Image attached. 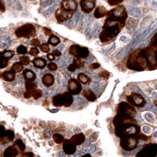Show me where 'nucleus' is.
I'll list each match as a JSON object with an SVG mask.
<instances>
[{
    "label": "nucleus",
    "mask_w": 157,
    "mask_h": 157,
    "mask_svg": "<svg viewBox=\"0 0 157 157\" xmlns=\"http://www.w3.org/2000/svg\"><path fill=\"white\" fill-rule=\"evenodd\" d=\"M126 24V20L116 18L108 12L107 18L102 28V32L99 35L100 40L103 43L109 42L114 39L121 31Z\"/></svg>",
    "instance_id": "1"
},
{
    "label": "nucleus",
    "mask_w": 157,
    "mask_h": 157,
    "mask_svg": "<svg viewBox=\"0 0 157 157\" xmlns=\"http://www.w3.org/2000/svg\"><path fill=\"white\" fill-rule=\"evenodd\" d=\"M127 68L136 71L147 70L148 63L145 56V48L137 49L130 54L127 63Z\"/></svg>",
    "instance_id": "2"
},
{
    "label": "nucleus",
    "mask_w": 157,
    "mask_h": 157,
    "mask_svg": "<svg viewBox=\"0 0 157 157\" xmlns=\"http://www.w3.org/2000/svg\"><path fill=\"white\" fill-rule=\"evenodd\" d=\"M115 133L117 137L123 138L128 136H137L141 133V130L137 122H134L115 126Z\"/></svg>",
    "instance_id": "3"
},
{
    "label": "nucleus",
    "mask_w": 157,
    "mask_h": 157,
    "mask_svg": "<svg viewBox=\"0 0 157 157\" xmlns=\"http://www.w3.org/2000/svg\"><path fill=\"white\" fill-rule=\"evenodd\" d=\"M52 103L54 107H69L73 103V97L69 92L57 94L53 97Z\"/></svg>",
    "instance_id": "4"
},
{
    "label": "nucleus",
    "mask_w": 157,
    "mask_h": 157,
    "mask_svg": "<svg viewBox=\"0 0 157 157\" xmlns=\"http://www.w3.org/2000/svg\"><path fill=\"white\" fill-rule=\"evenodd\" d=\"M36 28L32 24H25L22 26L19 27L15 31V35L17 37H25L29 39L36 36Z\"/></svg>",
    "instance_id": "5"
},
{
    "label": "nucleus",
    "mask_w": 157,
    "mask_h": 157,
    "mask_svg": "<svg viewBox=\"0 0 157 157\" xmlns=\"http://www.w3.org/2000/svg\"><path fill=\"white\" fill-rule=\"evenodd\" d=\"M145 56L148 63V70H154L157 68V50L148 46L145 48Z\"/></svg>",
    "instance_id": "6"
},
{
    "label": "nucleus",
    "mask_w": 157,
    "mask_h": 157,
    "mask_svg": "<svg viewBox=\"0 0 157 157\" xmlns=\"http://www.w3.org/2000/svg\"><path fill=\"white\" fill-rule=\"evenodd\" d=\"M139 138L137 136H128L121 138L120 140V146L125 151H131L135 149L138 145Z\"/></svg>",
    "instance_id": "7"
},
{
    "label": "nucleus",
    "mask_w": 157,
    "mask_h": 157,
    "mask_svg": "<svg viewBox=\"0 0 157 157\" xmlns=\"http://www.w3.org/2000/svg\"><path fill=\"white\" fill-rule=\"evenodd\" d=\"M157 145L155 143H149L144 145L142 149L136 155V157H156Z\"/></svg>",
    "instance_id": "8"
},
{
    "label": "nucleus",
    "mask_w": 157,
    "mask_h": 157,
    "mask_svg": "<svg viewBox=\"0 0 157 157\" xmlns=\"http://www.w3.org/2000/svg\"><path fill=\"white\" fill-rule=\"evenodd\" d=\"M69 54L74 57L86 59L89 56V50L86 47H80L79 45L74 44L70 47Z\"/></svg>",
    "instance_id": "9"
},
{
    "label": "nucleus",
    "mask_w": 157,
    "mask_h": 157,
    "mask_svg": "<svg viewBox=\"0 0 157 157\" xmlns=\"http://www.w3.org/2000/svg\"><path fill=\"white\" fill-rule=\"evenodd\" d=\"M127 103H129L133 107H142L146 104L145 99L143 98L140 94L135 93H132L130 95H129L127 97Z\"/></svg>",
    "instance_id": "10"
},
{
    "label": "nucleus",
    "mask_w": 157,
    "mask_h": 157,
    "mask_svg": "<svg viewBox=\"0 0 157 157\" xmlns=\"http://www.w3.org/2000/svg\"><path fill=\"white\" fill-rule=\"evenodd\" d=\"M117 113L125 114L127 115L132 116V117H134L137 114L136 110L133 107V106L130 105L129 103H125V102H122L121 104H119L117 108Z\"/></svg>",
    "instance_id": "11"
},
{
    "label": "nucleus",
    "mask_w": 157,
    "mask_h": 157,
    "mask_svg": "<svg viewBox=\"0 0 157 157\" xmlns=\"http://www.w3.org/2000/svg\"><path fill=\"white\" fill-rule=\"evenodd\" d=\"M74 12L68 11L67 10H64V8L60 7L57 11H56L55 16L56 19L58 22V23H63V22H66L68 20L72 17Z\"/></svg>",
    "instance_id": "12"
},
{
    "label": "nucleus",
    "mask_w": 157,
    "mask_h": 157,
    "mask_svg": "<svg viewBox=\"0 0 157 157\" xmlns=\"http://www.w3.org/2000/svg\"><path fill=\"white\" fill-rule=\"evenodd\" d=\"M68 92L71 95H78L82 92V85L81 83L78 80L75 79H71L68 81Z\"/></svg>",
    "instance_id": "13"
},
{
    "label": "nucleus",
    "mask_w": 157,
    "mask_h": 157,
    "mask_svg": "<svg viewBox=\"0 0 157 157\" xmlns=\"http://www.w3.org/2000/svg\"><path fill=\"white\" fill-rule=\"evenodd\" d=\"M63 151L68 155H73L76 152V145H74L70 140H64L63 142Z\"/></svg>",
    "instance_id": "14"
},
{
    "label": "nucleus",
    "mask_w": 157,
    "mask_h": 157,
    "mask_svg": "<svg viewBox=\"0 0 157 157\" xmlns=\"http://www.w3.org/2000/svg\"><path fill=\"white\" fill-rule=\"evenodd\" d=\"M80 6L84 13H90L95 6V0H81Z\"/></svg>",
    "instance_id": "15"
},
{
    "label": "nucleus",
    "mask_w": 157,
    "mask_h": 157,
    "mask_svg": "<svg viewBox=\"0 0 157 157\" xmlns=\"http://www.w3.org/2000/svg\"><path fill=\"white\" fill-rule=\"evenodd\" d=\"M77 6L78 5L75 0H63L61 5V7L68 11H71V12L76 11Z\"/></svg>",
    "instance_id": "16"
},
{
    "label": "nucleus",
    "mask_w": 157,
    "mask_h": 157,
    "mask_svg": "<svg viewBox=\"0 0 157 157\" xmlns=\"http://www.w3.org/2000/svg\"><path fill=\"white\" fill-rule=\"evenodd\" d=\"M13 138H14V133H13V131L9 130H6L4 135L0 138V141H1L2 145H4L6 143L12 141Z\"/></svg>",
    "instance_id": "17"
},
{
    "label": "nucleus",
    "mask_w": 157,
    "mask_h": 157,
    "mask_svg": "<svg viewBox=\"0 0 157 157\" xmlns=\"http://www.w3.org/2000/svg\"><path fill=\"white\" fill-rule=\"evenodd\" d=\"M19 153L20 152L17 148L13 145L11 146L8 147L5 150V152L3 153V157H16Z\"/></svg>",
    "instance_id": "18"
},
{
    "label": "nucleus",
    "mask_w": 157,
    "mask_h": 157,
    "mask_svg": "<svg viewBox=\"0 0 157 157\" xmlns=\"http://www.w3.org/2000/svg\"><path fill=\"white\" fill-rule=\"evenodd\" d=\"M70 141L73 143L74 145H76V146L77 145H80L85 141V135H84L82 133L75 134V135H73L71 137Z\"/></svg>",
    "instance_id": "19"
},
{
    "label": "nucleus",
    "mask_w": 157,
    "mask_h": 157,
    "mask_svg": "<svg viewBox=\"0 0 157 157\" xmlns=\"http://www.w3.org/2000/svg\"><path fill=\"white\" fill-rule=\"evenodd\" d=\"M1 77L6 81H12L16 77V72L13 70L5 71L1 74Z\"/></svg>",
    "instance_id": "20"
},
{
    "label": "nucleus",
    "mask_w": 157,
    "mask_h": 157,
    "mask_svg": "<svg viewBox=\"0 0 157 157\" xmlns=\"http://www.w3.org/2000/svg\"><path fill=\"white\" fill-rule=\"evenodd\" d=\"M42 81H43V84L46 87H50L54 85V76L50 73H47L45 74L44 76L42 78Z\"/></svg>",
    "instance_id": "21"
},
{
    "label": "nucleus",
    "mask_w": 157,
    "mask_h": 157,
    "mask_svg": "<svg viewBox=\"0 0 157 157\" xmlns=\"http://www.w3.org/2000/svg\"><path fill=\"white\" fill-rule=\"evenodd\" d=\"M82 94L88 101L90 102H94L95 100H97V97L95 96L94 93L93 91H91L90 89H86V90H83L82 92Z\"/></svg>",
    "instance_id": "22"
},
{
    "label": "nucleus",
    "mask_w": 157,
    "mask_h": 157,
    "mask_svg": "<svg viewBox=\"0 0 157 157\" xmlns=\"http://www.w3.org/2000/svg\"><path fill=\"white\" fill-rule=\"evenodd\" d=\"M32 63L34 65L36 68H39V69H43L47 65V61L45 60L43 58H35L32 60Z\"/></svg>",
    "instance_id": "23"
},
{
    "label": "nucleus",
    "mask_w": 157,
    "mask_h": 157,
    "mask_svg": "<svg viewBox=\"0 0 157 157\" xmlns=\"http://www.w3.org/2000/svg\"><path fill=\"white\" fill-rule=\"evenodd\" d=\"M108 11L104 7V6H98L94 11V16L96 18H103L105 16H107Z\"/></svg>",
    "instance_id": "24"
},
{
    "label": "nucleus",
    "mask_w": 157,
    "mask_h": 157,
    "mask_svg": "<svg viewBox=\"0 0 157 157\" xmlns=\"http://www.w3.org/2000/svg\"><path fill=\"white\" fill-rule=\"evenodd\" d=\"M23 76L25 81H35L36 78V73L31 70H28V69L23 71Z\"/></svg>",
    "instance_id": "25"
},
{
    "label": "nucleus",
    "mask_w": 157,
    "mask_h": 157,
    "mask_svg": "<svg viewBox=\"0 0 157 157\" xmlns=\"http://www.w3.org/2000/svg\"><path fill=\"white\" fill-rule=\"evenodd\" d=\"M13 145H14V146L17 148L20 153L21 154L24 153V152H25V145L21 140V139L17 140V141L13 143Z\"/></svg>",
    "instance_id": "26"
},
{
    "label": "nucleus",
    "mask_w": 157,
    "mask_h": 157,
    "mask_svg": "<svg viewBox=\"0 0 157 157\" xmlns=\"http://www.w3.org/2000/svg\"><path fill=\"white\" fill-rule=\"evenodd\" d=\"M78 81L81 84L83 85H87L90 82V79L86 74H84L82 73H80L78 74Z\"/></svg>",
    "instance_id": "27"
},
{
    "label": "nucleus",
    "mask_w": 157,
    "mask_h": 157,
    "mask_svg": "<svg viewBox=\"0 0 157 157\" xmlns=\"http://www.w3.org/2000/svg\"><path fill=\"white\" fill-rule=\"evenodd\" d=\"M25 88H26L27 91L35 89L37 88V85L36 83H35L34 81H25Z\"/></svg>",
    "instance_id": "28"
},
{
    "label": "nucleus",
    "mask_w": 157,
    "mask_h": 157,
    "mask_svg": "<svg viewBox=\"0 0 157 157\" xmlns=\"http://www.w3.org/2000/svg\"><path fill=\"white\" fill-rule=\"evenodd\" d=\"M73 64L76 66L77 69H80V68L83 67L85 63H84V61L82 60V59L75 57V59H73Z\"/></svg>",
    "instance_id": "29"
},
{
    "label": "nucleus",
    "mask_w": 157,
    "mask_h": 157,
    "mask_svg": "<svg viewBox=\"0 0 157 157\" xmlns=\"http://www.w3.org/2000/svg\"><path fill=\"white\" fill-rule=\"evenodd\" d=\"M14 56V52L13 51H10V50H4L0 53V56H2L4 58L10 59Z\"/></svg>",
    "instance_id": "30"
},
{
    "label": "nucleus",
    "mask_w": 157,
    "mask_h": 157,
    "mask_svg": "<svg viewBox=\"0 0 157 157\" xmlns=\"http://www.w3.org/2000/svg\"><path fill=\"white\" fill-rule=\"evenodd\" d=\"M48 43L50 44L53 45V46H57V45H58L59 43H61V40H60V39L57 36H50V37L49 38Z\"/></svg>",
    "instance_id": "31"
},
{
    "label": "nucleus",
    "mask_w": 157,
    "mask_h": 157,
    "mask_svg": "<svg viewBox=\"0 0 157 157\" xmlns=\"http://www.w3.org/2000/svg\"><path fill=\"white\" fill-rule=\"evenodd\" d=\"M11 70H13L16 73L21 72V70H23V64L21 63H15L11 67Z\"/></svg>",
    "instance_id": "32"
},
{
    "label": "nucleus",
    "mask_w": 157,
    "mask_h": 157,
    "mask_svg": "<svg viewBox=\"0 0 157 157\" xmlns=\"http://www.w3.org/2000/svg\"><path fill=\"white\" fill-rule=\"evenodd\" d=\"M53 139H54V142L57 143V144H61L64 141V138L61 134H55L53 136Z\"/></svg>",
    "instance_id": "33"
},
{
    "label": "nucleus",
    "mask_w": 157,
    "mask_h": 157,
    "mask_svg": "<svg viewBox=\"0 0 157 157\" xmlns=\"http://www.w3.org/2000/svg\"><path fill=\"white\" fill-rule=\"evenodd\" d=\"M43 96V93L40 89H36L33 90L32 92V97L35 99V100H38L40 97H42Z\"/></svg>",
    "instance_id": "34"
},
{
    "label": "nucleus",
    "mask_w": 157,
    "mask_h": 157,
    "mask_svg": "<svg viewBox=\"0 0 157 157\" xmlns=\"http://www.w3.org/2000/svg\"><path fill=\"white\" fill-rule=\"evenodd\" d=\"M9 59H6V58H4L2 56H0V61H1V64H0V68L1 69H3V68L6 67V66L8 65L9 63Z\"/></svg>",
    "instance_id": "35"
},
{
    "label": "nucleus",
    "mask_w": 157,
    "mask_h": 157,
    "mask_svg": "<svg viewBox=\"0 0 157 157\" xmlns=\"http://www.w3.org/2000/svg\"><path fill=\"white\" fill-rule=\"evenodd\" d=\"M17 52L19 55H25V54L28 52L27 48L23 46V45H21V46L18 47L17 49Z\"/></svg>",
    "instance_id": "36"
},
{
    "label": "nucleus",
    "mask_w": 157,
    "mask_h": 157,
    "mask_svg": "<svg viewBox=\"0 0 157 157\" xmlns=\"http://www.w3.org/2000/svg\"><path fill=\"white\" fill-rule=\"evenodd\" d=\"M20 63H21L24 66H27V65H29L30 63V59L27 56H23L20 58Z\"/></svg>",
    "instance_id": "37"
},
{
    "label": "nucleus",
    "mask_w": 157,
    "mask_h": 157,
    "mask_svg": "<svg viewBox=\"0 0 157 157\" xmlns=\"http://www.w3.org/2000/svg\"><path fill=\"white\" fill-rule=\"evenodd\" d=\"M149 46L152 47L153 48L156 49L157 50V32L155 34V36L152 37V40H151V42H150Z\"/></svg>",
    "instance_id": "38"
},
{
    "label": "nucleus",
    "mask_w": 157,
    "mask_h": 157,
    "mask_svg": "<svg viewBox=\"0 0 157 157\" xmlns=\"http://www.w3.org/2000/svg\"><path fill=\"white\" fill-rule=\"evenodd\" d=\"M99 76H100L101 78L103 79V80H108L109 76H110V73H109V72L106 71V70H104V71L101 72Z\"/></svg>",
    "instance_id": "39"
},
{
    "label": "nucleus",
    "mask_w": 157,
    "mask_h": 157,
    "mask_svg": "<svg viewBox=\"0 0 157 157\" xmlns=\"http://www.w3.org/2000/svg\"><path fill=\"white\" fill-rule=\"evenodd\" d=\"M40 49H41L42 52H48L50 51V47L47 43H43V44L40 45Z\"/></svg>",
    "instance_id": "40"
},
{
    "label": "nucleus",
    "mask_w": 157,
    "mask_h": 157,
    "mask_svg": "<svg viewBox=\"0 0 157 157\" xmlns=\"http://www.w3.org/2000/svg\"><path fill=\"white\" fill-rule=\"evenodd\" d=\"M123 0H108V2L110 6H116L123 2Z\"/></svg>",
    "instance_id": "41"
},
{
    "label": "nucleus",
    "mask_w": 157,
    "mask_h": 157,
    "mask_svg": "<svg viewBox=\"0 0 157 157\" xmlns=\"http://www.w3.org/2000/svg\"><path fill=\"white\" fill-rule=\"evenodd\" d=\"M39 50H38V48H36V47L35 48H31L30 52H29V53H30V55H32V56H36L39 55Z\"/></svg>",
    "instance_id": "42"
},
{
    "label": "nucleus",
    "mask_w": 157,
    "mask_h": 157,
    "mask_svg": "<svg viewBox=\"0 0 157 157\" xmlns=\"http://www.w3.org/2000/svg\"><path fill=\"white\" fill-rule=\"evenodd\" d=\"M48 69L52 71H54L57 70V66L54 63H50L48 64Z\"/></svg>",
    "instance_id": "43"
},
{
    "label": "nucleus",
    "mask_w": 157,
    "mask_h": 157,
    "mask_svg": "<svg viewBox=\"0 0 157 157\" xmlns=\"http://www.w3.org/2000/svg\"><path fill=\"white\" fill-rule=\"evenodd\" d=\"M101 66V65L99 64V63H92V64L90 65V69H91V70H96V69H98V68H99Z\"/></svg>",
    "instance_id": "44"
},
{
    "label": "nucleus",
    "mask_w": 157,
    "mask_h": 157,
    "mask_svg": "<svg viewBox=\"0 0 157 157\" xmlns=\"http://www.w3.org/2000/svg\"><path fill=\"white\" fill-rule=\"evenodd\" d=\"M32 44L33 45V46H35L36 48V47H40V41H39V39H34L32 41Z\"/></svg>",
    "instance_id": "45"
},
{
    "label": "nucleus",
    "mask_w": 157,
    "mask_h": 157,
    "mask_svg": "<svg viewBox=\"0 0 157 157\" xmlns=\"http://www.w3.org/2000/svg\"><path fill=\"white\" fill-rule=\"evenodd\" d=\"M76 69H77L76 66H75L73 63H72V64H70L69 66H68V70L71 72L75 71V70H76Z\"/></svg>",
    "instance_id": "46"
},
{
    "label": "nucleus",
    "mask_w": 157,
    "mask_h": 157,
    "mask_svg": "<svg viewBox=\"0 0 157 157\" xmlns=\"http://www.w3.org/2000/svg\"><path fill=\"white\" fill-rule=\"evenodd\" d=\"M21 157H34V155L32 152H24L21 154Z\"/></svg>",
    "instance_id": "47"
},
{
    "label": "nucleus",
    "mask_w": 157,
    "mask_h": 157,
    "mask_svg": "<svg viewBox=\"0 0 157 157\" xmlns=\"http://www.w3.org/2000/svg\"><path fill=\"white\" fill-rule=\"evenodd\" d=\"M43 32H44V33L46 36H49L51 35V30L49 29H47V28H43Z\"/></svg>",
    "instance_id": "48"
},
{
    "label": "nucleus",
    "mask_w": 157,
    "mask_h": 157,
    "mask_svg": "<svg viewBox=\"0 0 157 157\" xmlns=\"http://www.w3.org/2000/svg\"><path fill=\"white\" fill-rule=\"evenodd\" d=\"M52 54H53L54 56H57V57H58V56H60L61 55V52H60L59 50H54Z\"/></svg>",
    "instance_id": "49"
},
{
    "label": "nucleus",
    "mask_w": 157,
    "mask_h": 157,
    "mask_svg": "<svg viewBox=\"0 0 157 157\" xmlns=\"http://www.w3.org/2000/svg\"><path fill=\"white\" fill-rule=\"evenodd\" d=\"M54 57H55V56H54L53 54H48V55H47V58H48L49 60L50 61H54Z\"/></svg>",
    "instance_id": "50"
},
{
    "label": "nucleus",
    "mask_w": 157,
    "mask_h": 157,
    "mask_svg": "<svg viewBox=\"0 0 157 157\" xmlns=\"http://www.w3.org/2000/svg\"><path fill=\"white\" fill-rule=\"evenodd\" d=\"M54 7H51V8H50V9H49L48 10L46 11V12H45V14L48 15V14H50H50H51L52 11H53V10H54Z\"/></svg>",
    "instance_id": "51"
},
{
    "label": "nucleus",
    "mask_w": 157,
    "mask_h": 157,
    "mask_svg": "<svg viewBox=\"0 0 157 157\" xmlns=\"http://www.w3.org/2000/svg\"><path fill=\"white\" fill-rule=\"evenodd\" d=\"M1 10H2V12H4V11H5V6H4L3 0H2V8H1Z\"/></svg>",
    "instance_id": "52"
},
{
    "label": "nucleus",
    "mask_w": 157,
    "mask_h": 157,
    "mask_svg": "<svg viewBox=\"0 0 157 157\" xmlns=\"http://www.w3.org/2000/svg\"><path fill=\"white\" fill-rule=\"evenodd\" d=\"M82 157H92V156H91V155H90V154H85V155H82Z\"/></svg>",
    "instance_id": "53"
},
{
    "label": "nucleus",
    "mask_w": 157,
    "mask_h": 157,
    "mask_svg": "<svg viewBox=\"0 0 157 157\" xmlns=\"http://www.w3.org/2000/svg\"><path fill=\"white\" fill-rule=\"evenodd\" d=\"M58 111V109H57V110H51V112H57Z\"/></svg>",
    "instance_id": "54"
},
{
    "label": "nucleus",
    "mask_w": 157,
    "mask_h": 157,
    "mask_svg": "<svg viewBox=\"0 0 157 157\" xmlns=\"http://www.w3.org/2000/svg\"><path fill=\"white\" fill-rule=\"evenodd\" d=\"M60 157H64V153H63V152H61V153H60Z\"/></svg>",
    "instance_id": "55"
},
{
    "label": "nucleus",
    "mask_w": 157,
    "mask_h": 157,
    "mask_svg": "<svg viewBox=\"0 0 157 157\" xmlns=\"http://www.w3.org/2000/svg\"><path fill=\"white\" fill-rule=\"evenodd\" d=\"M45 104H48V101H47V100H46V101L43 103V105H45Z\"/></svg>",
    "instance_id": "56"
}]
</instances>
